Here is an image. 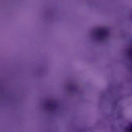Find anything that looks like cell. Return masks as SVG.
I'll list each match as a JSON object with an SVG mask.
<instances>
[{
  "instance_id": "obj_3",
  "label": "cell",
  "mask_w": 132,
  "mask_h": 132,
  "mask_svg": "<svg viewBox=\"0 0 132 132\" xmlns=\"http://www.w3.org/2000/svg\"><path fill=\"white\" fill-rule=\"evenodd\" d=\"M130 18H131V20L132 21V12H131V13L130 14Z\"/></svg>"
},
{
  "instance_id": "obj_2",
  "label": "cell",
  "mask_w": 132,
  "mask_h": 132,
  "mask_svg": "<svg viewBox=\"0 0 132 132\" xmlns=\"http://www.w3.org/2000/svg\"><path fill=\"white\" fill-rule=\"evenodd\" d=\"M124 132H132V122L126 125L124 128Z\"/></svg>"
},
{
  "instance_id": "obj_1",
  "label": "cell",
  "mask_w": 132,
  "mask_h": 132,
  "mask_svg": "<svg viewBox=\"0 0 132 132\" xmlns=\"http://www.w3.org/2000/svg\"><path fill=\"white\" fill-rule=\"evenodd\" d=\"M126 55L127 57L132 61V43L130 44L126 48Z\"/></svg>"
}]
</instances>
